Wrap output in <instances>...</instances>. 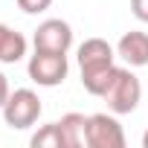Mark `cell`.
<instances>
[{"instance_id": "cell-1", "label": "cell", "mask_w": 148, "mask_h": 148, "mask_svg": "<svg viewBox=\"0 0 148 148\" xmlns=\"http://www.w3.org/2000/svg\"><path fill=\"white\" fill-rule=\"evenodd\" d=\"M116 49L105 38H87L79 47V67H82V84L90 96H99L108 90L113 73H116Z\"/></svg>"}, {"instance_id": "cell-2", "label": "cell", "mask_w": 148, "mask_h": 148, "mask_svg": "<svg viewBox=\"0 0 148 148\" xmlns=\"http://www.w3.org/2000/svg\"><path fill=\"white\" fill-rule=\"evenodd\" d=\"M105 105L110 113L122 116V113H134L139 108V99H142V84L139 79L131 73V67H116L113 79L108 84V90L102 93Z\"/></svg>"}, {"instance_id": "cell-3", "label": "cell", "mask_w": 148, "mask_h": 148, "mask_svg": "<svg viewBox=\"0 0 148 148\" xmlns=\"http://www.w3.org/2000/svg\"><path fill=\"white\" fill-rule=\"evenodd\" d=\"M41 110H44V105H41L38 93L29 90V87H21V90H15V93L9 96V102L3 105V119H6L9 128L26 131V128H32V125L41 119Z\"/></svg>"}, {"instance_id": "cell-4", "label": "cell", "mask_w": 148, "mask_h": 148, "mask_svg": "<svg viewBox=\"0 0 148 148\" xmlns=\"http://www.w3.org/2000/svg\"><path fill=\"white\" fill-rule=\"evenodd\" d=\"M26 73L29 79L41 87H58L67 73H70V64H67V52H47V49H35V55L29 58L26 64Z\"/></svg>"}, {"instance_id": "cell-5", "label": "cell", "mask_w": 148, "mask_h": 148, "mask_svg": "<svg viewBox=\"0 0 148 148\" xmlns=\"http://www.w3.org/2000/svg\"><path fill=\"white\" fill-rule=\"evenodd\" d=\"M87 148H125V131L110 113L87 116Z\"/></svg>"}, {"instance_id": "cell-6", "label": "cell", "mask_w": 148, "mask_h": 148, "mask_svg": "<svg viewBox=\"0 0 148 148\" xmlns=\"http://www.w3.org/2000/svg\"><path fill=\"white\" fill-rule=\"evenodd\" d=\"M32 47L47 49V52H67L73 47V26L67 21H61V18H49L35 29Z\"/></svg>"}, {"instance_id": "cell-7", "label": "cell", "mask_w": 148, "mask_h": 148, "mask_svg": "<svg viewBox=\"0 0 148 148\" xmlns=\"http://www.w3.org/2000/svg\"><path fill=\"white\" fill-rule=\"evenodd\" d=\"M116 55L128 67H145L148 64V32H139V29L125 32L116 44Z\"/></svg>"}, {"instance_id": "cell-8", "label": "cell", "mask_w": 148, "mask_h": 148, "mask_svg": "<svg viewBox=\"0 0 148 148\" xmlns=\"http://www.w3.org/2000/svg\"><path fill=\"white\" fill-rule=\"evenodd\" d=\"M64 148H84L87 145V116L84 113H64L58 119Z\"/></svg>"}, {"instance_id": "cell-9", "label": "cell", "mask_w": 148, "mask_h": 148, "mask_svg": "<svg viewBox=\"0 0 148 148\" xmlns=\"http://www.w3.org/2000/svg\"><path fill=\"white\" fill-rule=\"evenodd\" d=\"M26 55V38L15 29H9L6 23H0V61L3 64H15Z\"/></svg>"}, {"instance_id": "cell-10", "label": "cell", "mask_w": 148, "mask_h": 148, "mask_svg": "<svg viewBox=\"0 0 148 148\" xmlns=\"http://www.w3.org/2000/svg\"><path fill=\"white\" fill-rule=\"evenodd\" d=\"M32 148H64V136H61V128L58 122H49L44 128H38V134L29 139Z\"/></svg>"}, {"instance_id": "cell-11", "label": "cell", "mask_w": 148, "mask_h": 148, "mask_svg": "<svg viewBox=\"0 0 148 148\" xmlns=\"http://www.w3.org/2000/svg\"><path fill=\"white\" fill-rule=\"evenodd\" d=\"M18 6L26 12V15H38V12H47L52 6V0H18Z\"/></svg>"}, {"instance_id": "cell-12", "label": "cell", "mask_w": 148, "mask_h": 148, "mask_svg": "<svg viewBox=\"0 0 148 148\" xmlns=\"http://www.w3.org/2000/svg\"><path fill=\"white\" fill-rule=\"evenodd\" d=\"M131 12H134L136 21L148 23V0H131Z\"/></svg>"}, {"instance_id": "cell-13", "label": "cell", "mask_w": 148, "mask_h": 148, "mask_svg": "<svg viewBox=\"0 0 148 148\" xmlns=\"http://www.w3.org/2000/svg\"><path fill=\"white\" fill-rule=\"evenodd\" d=\"M9 96H12V90H9V79L0 73V110H3V105L9 102Z\"/></svg>"}, {"instance_id": "cell-14", "label": "cell", "mask_w": 148, "mask_h": 148, "mask_svg": "<svg viewBox=\"0 0 148 148\" xmlns=\"http://www.w3.org/2000/svg\"><path fill=\"white\" fill-rule=\"evenodd\" d=\"M142 148H148V131L142 134Z\"/></svg>"}]
</instances>
